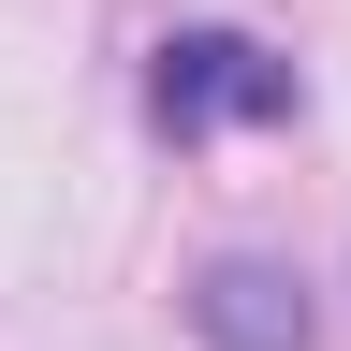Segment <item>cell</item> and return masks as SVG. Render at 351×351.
Segmentation results:
<instances>
[{"label": "cell", "instance_id": "obj_1", "mask_svg": "<svg viewBox=\"0 0 351 351\" xmlns=\"http://www.w3.org/2000/svg\"><path fill=\"white\" fill-rule=\"evenodd\" d=\"M293 117H307V59H278L263 29L191 15V29L147 44V132H161V147H205V132H293Z\"/></svg>", "mask_w": 351, "mask_h": 351}, {"label": "cell", "instance_id": "obj_2", "mask_svg": "<svg viewBox=\"0 0 351 351\" xmlns=\"http://www.w3.org/2000/svg\"><path fill=\"white\" fill-rule=\"evenodd\" d=\"M191 337L205 351H322V293L293 278L278 249H219V263H191Z\"/></svg>", "mask_w": 351, "mask_h": 351}]
</instances>
